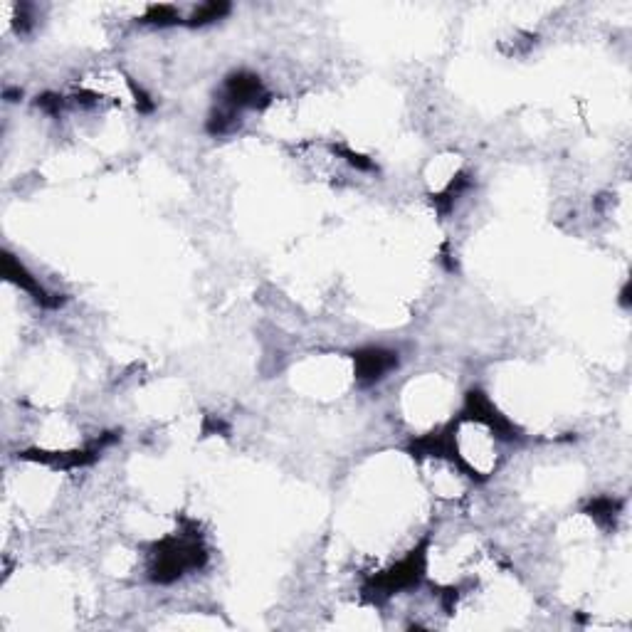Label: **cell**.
Wrapping results in <instances>:
<instances>
[{"label": "cell", "instance_id": "1", "mask_svg": "<svg viewBox=\"0 0 632 632\" xmlns=\"http://www.w3.org/2000/svg\"><path fill=\"white\" fill-rule=\"evenodd\" d=\"M354 363L358 381L371 386V383H378L381 378H386L398 366V354L381 349V346H371V349H363L354 354Z\"/></svg>", "mask_w": 632, "mask_h": 632}]
</instances>
